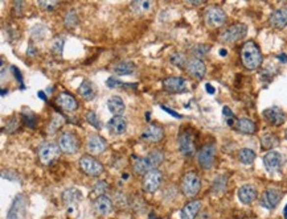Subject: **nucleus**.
Here are the masks:
<instances>
[{"mask_svg": "<svg viewBox=\"0 0 287 219\" xmlns=\"http://www.w3.org/2000/svg\"><path fill=\"white\" fill-rule=\"evenodd\" d=\"M163 160H164V153L161 150L155 149L144 157H135V160L132 161V167L138 174L146 176L148 172L155 170L160 167Z\"/></svg>", "mask_w": 287, "mask_h": 219, "instance_id": "obj_1", "label": "nucleus"}, {"mask_svg": "<svg viewBox=\"0 0 287 219\" xmlns=\"http://www.w3.org/2000/svg\"><path fill=\"white\" fill-rule=\"evenodd\" d=\"M263 57H262L261 49L254 41H248L244 44L241 49V62L245 69L257 70L262 65Z\"/></svg>", "mask_w": 287, "mask_h": 219, "instance_id": "obj_2", "label": "nucleus"}, {"mask_svg": "<svg viewBox=\"0 0 287 219\" xmlns=\"http://www.w3.org/2000/svg\"><path fill=\"white\" fill-rule=\"evenodd\" d=\"M78 167L81 172L85 173L89 177H98L104 173V165L92 155H83L79 157Z\"/></svg>", "mask_w": 287, "mask_h": 219, "instance_id": "obj_3", "label": "nucleus"}, {"mask_svg": "<svg viewBox=\"0 0 287 219\" xmlns=\"http://www.w3.org/2000/svg\"><path fill=\"white\" fill-rule=\"evenodd\" d=\"M246 33H248V26L242 23H237V24L229 25L225 30H222L220 40L225 44H233L244 39Z\"/></svg>", "mask_w": 287, "mask_h": 219, "instance_id": "obj_4", "label": "nucleus"}, {"mask_svg": "<svg viewBox=\"0 0 287 219\" xmlns=\"http://www.w3.org/2000/svg\"><path fill=\"white\" fill-rule=\"evenodd\" d=\"M57 144L60 146L62 153H66V155H74L79 149L78 138L76 136V133L70 132V131L62 132L60 135V138H58V143Z\"/></svg>", "mask_w": 287, "mask_h": 219, "instance_id": "obj_5", "label": "nucleus"}, {"mask_svg": "<svg viewBox=\"0 0 287 219\" xmlns=\"http://www.w3.org/2000/svg\"><path fill=\"white\" fill-rule=\"evenodd\" d=\"M201 189V178L196 173L188 172L182 180V192L185 197H195Z\"/></svg>", "mask_w": 287, "mask_h": 219, "instance_id": "obj_6", "label": "nucleus"}, {"mask_svg": "<svg viewBox=\"0 0 287 219\" xmlns=\"http://www.w3.org/2000/svg\"><path fill=\"white\" fill-rule=\"evenodd\" d=\"M226 13L225 11L217 5H210L204 11V20L207 25L212 28H218L222 26L226 23Z\"/></svg>", "mask_w": 287, "mask_h": 219, "instance_id": "obj_7", "label": "nucleus"}, {"mask_svg": "<svg viewBox=\"0 0 287 219\" xmlns=\"http://www.w3.org/2000/svg\"><path fill=\"white\" fill-rule=\"evenodd\" d=\"M60 146L58 144H54V143H44L39 146V160L44 165H51L57 160V157L60 156Z\"/></svg>", "mask_w": 287, "mask_h": 219, "instance_id": "obj_8", "label": "nucleus"}, {"mask_svg": "<svg viewBox=\"0 0 287 219\" xmlns=\"http://www.w3.org/2000/svg\"><path fill=\"white\" fill-rule=\"evenodd\" d=\"M214 160H216V146H214V144H205L197 152V163L205 170H208L213 167Z\"/></svg>", "mask_w": 287, "mask_h": 219, "instance_id": "obj_9", "label": "nucleus"}, {"mask_svg": "<svg viewBox=\"0 0 287 219\" xmlns=\"http://www.w3.org/2000/svg\"><path fill=\"white\" fill-rule=\"evenodd\" d=\"M179 149L184 156H193L196 153V144H195V136L189 129H183L178 139Z\"/></svg>", "mask_w": 287, "mask_h": 219, "instance_id": "obj_10", "label": "nucleus"}, {"mask_svg": "<svg viewBox=\"0 0 287 219\" xmlns=\"http://www.w3.org/2000/svg\"><path fill=\"white\" fill-rule=\"evenodd\" d=\"M26 218V197L24 194H18L13 199L12 205L7 213V219Z\"/></svg>", "mask_w": 287, "mask_h": 219, "instance_id": "obj_11", "label": "nucleus"}, {"mask_svg": "<svg viewBox=\"0 0 287 219\" xmlns=\"http://www.w3.org/2000/svg\"><path fill=\"white\" fill-rule=\"evenodd\" d=\"M262 160H263L266 170L269 173L281 172L283 163H285V157L282 156V153H279L278 150H269Z\"/></svg>", "mask_w": 287, "mask_h": 219, "instance_id": "obj_12", "label": "nucleus"}, {"mask_svg": "<svg viewBox=\"0 0 287 219\" xmlns=\"http://www.w3.org/2000/svg\"><path fill=\"white\" fill-rule=\"evenodd\" d=\"M283 197V193L277 188H270V189L265 190L261 197V206L267 209V210H273L278 206V203L281 202Z\"/></svg>", "mask_w": 287, "mask_h": 219, "instance_id": "obj_13", "label": "nucleus"}, {"mask_svg": "<svg viewBox=\"0 0 287 219\" xmlns=\"http://www.w3.org/2000/svg\"><path fill=\"white\" fill-rule=\"evenodd\" d=\"M262 116L273 127H279V125H282L286 122V114H285L282 108L277 107V106L263 110Z\"/></svg>", "mask_w": 287, "mask_h": 219, "instance_id": "obj_14", "label": "nucleus"}, {"mask_svg": "<svg viewBox=\"0 0 287 219\" xmlns=\"http://www.w3.org/2000/svg\"><path fill=\"white\" fill-rule=\"evenodd\" d=\"M185 70H187V73L189 74L192 78H195L197 81H201V79L205 77V73H207V66H205L204 61L203 60L192 57V58H189V60L187 61Z\"/></svg>", "mask_w": 287, "mask_h": 219, "instance_id": "obj_15", "label": "nucleus"}, {"mask_svg": "<svg viewBox=\"0 0 287 219\" xmlns=\"http://www.w3.org/2000/svg\"><path fill=\"white\" fill-rule=\"evenodd\" d=\"M161 181H163V176H161V173L159 172L157 169L148 172L147 174L143 177V182H142L143 190L144 192H147V193H154V192H157V190L160 188Z\"/></svg>", "mask_w": 287, "mask_h": 219, "instance_id": "obj_16", "label": "nucleus"}, {"mask_svg": "<svg viewBox=\"0 0 287 219\" xmlns=\"http://www.w3.org/2000/svg\"><path fill=\"white\" fill-rule=\"evenodd\" d=\"M140 139L146 143L157 144V143H160L164 139V131L159 125L150 124L143 129V132L140 135Z\"/></svg>", "mask_w": 287, "mask_h": 219, "instance_id": "obj_17", "label": "nucleus"}, {"mask_svg": "<svg viewBox=\"0 0 287 219\" xmlns=\"http://www.w3.org/2000/svg\"><path fill=\"white\" fill-rule=\"evenodd\" d=\"M86 149L92 155H101L107 149V142L98 133H92L86 142Z\"/></svg>", "mask_w": 287, "mask_h": 219, "instance_id": "obj_18", "label": "nucleus"}, {"mask_svg": "<svg viewBox=\"0 0 287 219\" xmlns=\"http://www.w3.org/2000/svg\"><path fill=\"white\" fill-rule=\"evenodd\" d=\"M187 86V81L180 77H168L163 81V87L168 93H184Z\"/></svg>", "mask_w": 287, "mask_h": 219, "instance_id": "obj_19", "label": "nucleus"}, {"mask_svg": "<svg viewBox=\"0 0 287 219\" xmlns=\"http://www.w3.org/2000/svg\"><path fill=\"white\" fill-rule=\"evenodd\" d=\"M237 195H238L239 202H242L244 205H250V203H253L257 199L258 192H257L256 186L246 184L239 188L238 192H237Z\"/></svg>", "mask_w": 287, "mask_h": 219, "instance_id": "obj_20", "label": "nucleus"}, {"mask_svg": "<svg viewBox=\"0 0 287 219\" xmlns=\"http://www.w3.org/2000/svg\"><path fill=\"white\" fill-rule=\"evenodd\" d=\"M93 209L98 215H109L113 211V202L106 195H100L93 202Z\"/></svg>", "mask_w": 287, "mask_h": 219, "instance_id": "obj_21", "label": "nucleus"}, {"mask_svg": "<svg viewBox=\"0 0 287 219\" xmlns=\"http://www.w3.org/2000/svg\"><path fill=\"white\" fill-rule=\"evenodd\" d=\"M56 103L57 106H60L64 111L68 112H73L78 108L77 100H76V98H74L72 94H69V93H61V94H58V97L56 98Z\"/></svg>", "mask_w": 287, "mask_h": 219, "instance_id": "obj_22", "label": "nucleus"}, {"mask_svg": "<svg viewBox=\"0 0 287 219\" xmlns=\"http://www.w3.org/2000/svg\"><path fill=\"white\" fill-rule=\"evenodd\" d=\"M62 202L64 205L68 207H70L69 210H72V207L76 206L81 199H82V193L81 190H78L77 188H68L62 192Z\"/></svg>", "mask_w": 287, "mask_h": 219, "instance_id": "obj_23", "label": "nucleus"}, {"mask_svg": "<svg viewBox=\"0 0 287 219\" xmlns=\"http://www.w3.org/2000/svg\"><path fill=\"white\" fill-rule=\"evenodd\" d=\"M270 25L282 29L287 25V7H281L271 12L269 18Z\"/></svg>", "mask_w": 287, "mask_h": 219, "instance_id": "obj_24", "label": "nucleus"}, {"mask_svg": "<svg viewBox=\"0 0 287 219\" xmlns=\"http://www.w3.org/2000/svg\"><path fill=\"white\" fill-rule=\"evenodd\" d=\"M107 128L113 135H123L127 131V122L122 115L114 116L107 122Z\"/></svg>", "mask_w": 287, "mask_h": 219, "instance_id": "obj_25", "label": "nucleus"}, {"mask_svg": "<svg viewBox=\"0 0 287 219\" xmlns=\"http://www.w3.org/2000/svg\"><path fill=\"white\" fill-rule=\"evenodd\" d=\"M235 128L241 133H245V135H253V133L257 132V124L252 119L249 118H239V119H235Z\"/></svg>", "mask_w": 287, "mask_h": 219, "instance_id": "obj_26", "label": "nucleus"}, {"mask_svg": "<svg viewBox=\"0 0 287 219\" xmlns=\"http://www.w3.org/2000/svg\"><path fill=\"white\" fill-rule=\"evenodd\" d=\"M201 210V202L195 199V201L188 202L187 205L180 211V218L182 219H195L197 214Z\"/></svg>", "mask_w": 287, "mask_h": 219, "instance_id": "obj_27", "label": "nucleus"}, {"mask_svg": "<svg viewBox=\"0 0 287 219\" xmlns=\"http://www.w3.org/2000/svg\"><path fill=\"white\" fill-rule=\"evenodd\" d=\"M107 108L111 114H114V116L122 115L123 112L126 111V104L123 102V99L118 95H114L107 100Z\"/></svg>", "mask_w": 287, "mask_h": 219, "instance_id": "obj_28", "label": "nucleus"}, {"mask_svg": "<svg viewBox=\"0 0 287 219\" xmlns=\"http://www.w3.org/2000/svg\"><path fill=\"white\" fill-rule=\"evenodd\" d=\"M136 69L134 62L131 61H121V62H117V64L113 66V73H115L117 75H130L132 74Z\"/></svg>", "mask_w": 287, "mask_h": 219, "instance_id": "obj_29", "label": "nucleus"}, {"mask_svg": "<svg viewBox=\"0 0 287 219\" xmlns=\"http://www.w3.org/2000/svg\"><path fill=\"white\" fill-rule=\"evenodd\" d=\"M78 94L81 95L85 100H93V99L96 98V87H94V85H93L92 82L85 79V81L79 85Z\"/></svg>", "mask_w": 287, "mask_h": 219, "instance_id": "obj_30", "label": "nucleus"}, {"mask_svg": "<svg viewBox=\"0 0 287 219\" xmlns=\"http://www.w3.org/2000/svg\"><path fill=\"white\" fill-rule=\"evenodd\" d=\"M279 144V139L277 135H274V133L271 132H266L262 135L261 138V146L262 148L265 150H273V148L274 146H277Z\"/></svg>", "mask_w": 287, "mask_h": 219, "instance_id": "obj_31", "label": "nucleus"}, {"mask_svg": "<svg viewBox=\"0 0 287 219\" xmlns=\"http://www.w3.org/2000/svg\"><path fill=\"white\" fill-rule=\"evenodd\" d=\"M226 185H228V177L224 176V174H220L212 182V192L214 194L224 193L226 190Z\"/></svg>", "mask_w": 287, "mask_h": 219, "instance_id": "obj_32", "label": "nucleus"}, {"mask_svg": "<svg viewBox=\"0 0 287 219\" xmlns=\"http://www.w3.org/2000/svg\"><path fill=\"white\" fill-rule=\"evenodd\" d=\"M238 160L245 165H250L256 160V152L250 148H242L238 152Z\"/></svg>", "mask_w": 287, "mask_h": 219, "instance_id": "obj_33", "label": "nucleus"}, {"mask_svg": "<svg viewBox=\"0 0 287 219\" xmlns=\"http://www.w3.org/2000/svg\"><path fill=\"white\" fill-rule=\"evenodd\" d=\"M64 25L66 29H74L78 25V15L74 9H70L66 12L65 18H64Z\"/></svg>", "mask_w": 287, "mask_h": 219, "instance_id": "obj_34", "label": "nucleus"}, {"mask_svg": "<svg viewBox=\"0 0 287 219\" xmlns=\"http://www.w3.org/2000/svg\"><path fill=\"white\" fill-rule=\"evenodd\" d=\"M65 123V119H64V116L60 115V114H54L52 118V122L49 123L48 125V132L49 133H54L57 129L62 127Z\"/></svg>", "mask_w": 287, "mask_h": 219, "instance_id": "obj_35", "label": "nucleus"}, {"mask_svg": "<svg viewBox=\"0 0 287 219\" xmlns=\"http://www.w3.org/2000/svg\"><path fill=\"white\" fill-rule=\"evenodd\" d=\"M210 50V47L208 45H204V44H197L196 47L192 48V56L195 58H200L203 60V57H205Z\"/></svg>", "mask_w": 287, "mask_h": 219, "instance_id": "obj_36", "label": "nucleus"}, {"mask_svg": "<svg viewBox=\"0 0 287 219\" xmlns=\"http://www.w3.org/2000/svg\"><path fill=\"white\" fill-rule=\"evenodd\" d=\"M151 5H153V3L151 1H134L132 4H131V8H132V11H134L135 13H143V12H147L148 9L151 8Z\"/></svg>", "mask_w": 287, "mask_h": 219, "instance_id": "obj_37", "label": "nucleus"}, {"mask_svg": "<svg viewBox=\"0 0 287 219\" xmlns=\"http://www.w3.org/2000/svg\"><path fill=\"white\" fill-rule=\"evenodd\" d=\"M85 119L90 125H93L94 128L97 129H102V123H101L100 118L97 116V114L94 111H89L85 116Z\"/></svg>", "mask_w": 287, "mask_h": 219, "instance_id": "obj_38", "label": "nucleus"}, {"mask_svg": "<svg viewBox=\"0 0 287 219\" xmlns=\"http://www.w3.org/2000/svg\"><path fill=\"white\" fill-rule=\"evenodd\" d=\"M170 61L175 66H178V68H183L187 65V58L184 56L183 53H174L172 56L170 57Z\"/></svg>", "mask_w": 287, "mask_h": 219, "instance_id": "obj_39", "label": "nucleus"}, {"mask_svg": "<svg viewBox=\"0 0 287 219\" xmlns=\"http://www.w3.org/2000/svg\"><path fill=\"white\" fill-rule=\"evenodd\" d=\"M107 86L110 87V89H117V87H136V85H134V83H123L122 81H119V79H117V78L114 77H110L109 79H107Z\"/></svg>", "mask_w": 287, "mask_h": 219, "instance_id": "obj_40", "label": "nucleus"}, {"mask_svg": "<svg viewBox=\"0 0 287 219\" xmlns=\"http://www.w3.org/2000/svg\"><path fill=\"white\" fill-rule=\"evenodd\" d=\"M19 128V121L18 118H11L7 123H5V132L13 133L15 131H18Z\"/></svg>", "mask_w": 287, "mask_h": 219, "instance_id": "obj_41", "label": "nucleus"}, {"mask_svg": "<svg viewBox=\"0 0 287 219\" xmlns=\"http://www.w3.org/2000/svg\"><path fill=\"white\" fill-rule=\"evenodd\" d=\"M52 50L56 53L57 56H61L62 54V49H64V39H60V37H57L54 41L52 43Z\"/></svg>", "mask_w": 287, "mask_h": 219, "instance_id": "obj_42", "label": "nucleus"}, {"mask_svg": "<svg viewBox=\"0 0 287 219\" xmlns=\"http://www.w3.org/2000/svg\"><path fill=\"white\" fill-rule=\"evenodd\" d=\"M107 189H109L107 184H106L104 181H100V182H97L96 186H94V193L98 194V197H100V195H104V193L107 192Z\"/></svg>", "mask_w": 287, "mask_h": 219, "instance_id": "obj_43", "label": "nucleus"}, {"mask_svg": "<svg viewBox=\"0 0 287 219\" xmlns=\"http://www.w3.org/2000/svg\"><path fill=\"white\" fill-rule=\"evenodd\" d=\"M1 177H3V178H7V180L9 181H12V182H18L19 181V174L15 172V170H11V169H8V170H3Z\"/></svg>", "mask_w": 287, "mask_h": 219, "instance_id": "obj_44", "label": "nucleus"}, {"mask_svg": "<svg viewBox=\"0 0 287 219\" xmlns=\"http://www.w3.org/2000/svg\"><path fill=\"white\" fill-rule=\"evenodd\" d=\"M224 116H225V119H226V123L229 125H235V114L229 110L228 107H224Z\"/></svg>", "mask_w": 287, "mask_h": 219, "instance_id": "obj_45", "label": "nucleus"}, {"mask_svg": "<svg viewBox=\"0 0 287 219\" xmlns=\"http://www.w3.org/2000/svg\"><path fill=\"white\" fill-rule=\"evenodd\" d=\"M57 4H58V1H56V0H54V1H49V3L48 1H39L40 7H41V8L48 9V11H52Z\"/></svg>", "mask_w": 287, "mask_h": 219, "instance_id": "obj_46", "label": "nucleus"}, {"mask_svg": "<svg viewBox=\"0 0 287 219\" xmlns=\"http://www.w3.org/2000/svg\"><path fill=\"white\" fill-rule=\"evenodd\" d=\"M23 5H24L23 1H15V3H13V11L18 13V15H22Z\"/></svg>", "mask_w": 287, "mask_h": 219, "instance_id": "obj_47", "label": "nucleus"}, {"mask_svg": "<svg viewBox=\"0 0 287 219\" xmlns=\"http://www.w3.org/2000/svg\"><path fill=\"white\" fill-rule=\"evenodd\" d=\"M161 108H163V110H164V111L168 112V114H171V115H174V116H176V118H179V119H180V118H182V116L179 115L178 112L172 111V110H170V108H168V107H165V106H161Z\"/></svg>", "mask_w": 287, "mask_h": 219, "instance_id": "obj_48", "label": "nucleus"}, {"mask_svg": "<svg viewBox=\"0 0 287 219\" xmlns=\"http://www.w3.org/2000/svg\"><path fill=\"white\" fill-rule=\"evenodd\" d=\"M187 3L188 4H193V5L203 4V1H201V0H188Z\"/></svg>", "mask_w": 287, "mask_h": 219, "instance_id": "obj_49", "label": "nucleus"}, {"mask_svg": "<svg viewBox=\"0 0 287 219\" xmlns=\"http://www.w3.org/2000/svg\"><path fill=\"white\" fill-rule=\"evenodd\" d=\"M35 48H33V45H29V49L26 50V54H29V56H35Z\"/></svg>", "mask_w": 287, "mask_h": 219, "instance_id": "obj_50", "label": "nucleus"}, {"mask_svg": "<svg viewBox=\"0 0 287 219\" xmlns=\"http://www.w3.org/2000/svg\"><path fill=\"white\" fill-rule=\"evenodd\" d=\"M207 91H208V93H210V94H213L214 89L212 87V85H207Z\"/></svg>", "mask_w": 287, "mask_h": 219, "instance_id": "obj_51", "label": "nucleus"}, {"mask_svg": "<svg viewBox=\"0 0 287 219\" xmlns=\"http://www.w3.org/2000/svg\"><path fill=\"white\" fill-rule=\"evenodd\" d=\"M278 58H279V60H282V61H286V62H287V57H286V56H279V57H278Z\"/></svg>", "mask_w": 287, "mask_h": 219, "instance_id": "obj_52", "label": "nucleus"}, {"mask_svg": "<svg viewBox=\"0 0 287 219\" xmlns=\"http://www.w3.org/2000/svg\"><path fill=\"white\" fill-rule=\"evenodd\" d=\"M220 53H221V56H226V50H225V49H222V50H220Z\"/></svg>", "mask_w": 287, "mask_h": 219, "instance_id": "obj_53", "label": "nucleus"}, {"mask_svg": "<svg viewBox=\"0 0 287 219\" xmlns=\"http://www.w3.org/2000/svg\"><path fill=\"white\" fill-rule=\"evenodd\" d=\"M285 136H286V140H287V129H286V133H285Z\"/></svg>", "mask_w": 287, "mask_h": 219, "instance_id": "obj_54", "label": "nucleus"}, {"mask_svg": "<svg viewBox=\"0 0 287 219\" xmlns=\"http://www.w3.org/2000/svg\"><path fill=\"white\" fill-rule=\"evenodd\" d=\"M150 219H153V218H150Z\"/></svg>", "mask_w": 287, "mask_h": 219, "instance_id": "obj_55", "label": "nucleus"}]
</instances>
